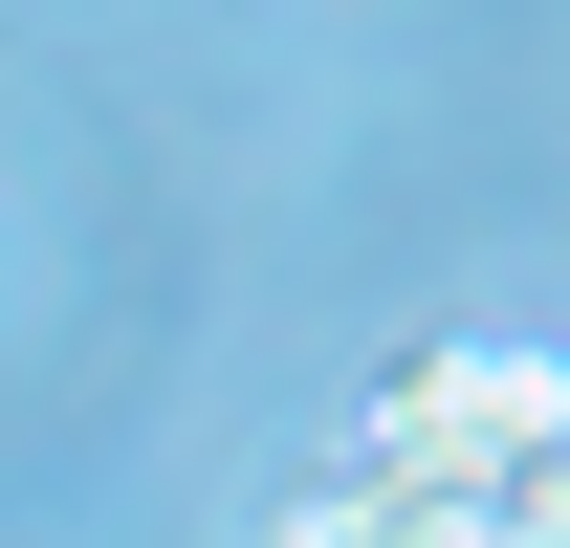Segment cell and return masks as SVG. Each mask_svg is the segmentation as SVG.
<instances>
[{"instance_id":"1","label":"cell","mask_w":570,"mask_h":548,"mask_svg":"<svg viewBox=\"0 0 570 548\" xmlns=\"http://www.w3.org/2000/svg\"><path fill=\"white\" fill-rule=\"evenodd\" d=\"M373 482H439V505H549L570 527V373L549 351H417L395 395H373Z\"/></svg>"},{"instance_id":"2","label":"cell","mask_w":570,"mask_h":548,"mask_svg":"<svg viewBox=\"0 0 570 548\" xmlns=\"http://www.w3.org/2000/svg\"><path fill=\"white\" fill-rule=\"evenodd\" d=\"M504 548H570V527H549V505H504Z\"/></svg>"}]
</instances>
